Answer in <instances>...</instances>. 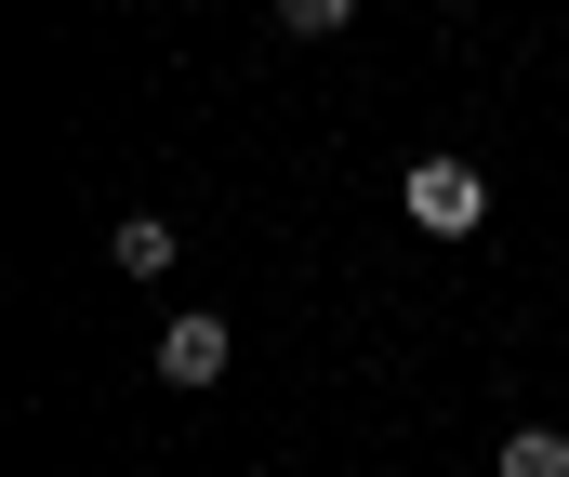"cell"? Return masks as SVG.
I'll return each mask as SVG.
<instances>
[{
    "label": "cell",
    "mask_w": 569,
    "mask_h": 477,
    "mask_svg": "<svg viewBox=\"0 0 569 477\" xmlns=\"http://www.w3.org/2000/svg\"><path fill=\"white\" fill-rule=\"evenodd\" d=\"M398 212H411L425 239H477V226H490V172H477V159H411Z\"/></svg>",
    "instance_id": "obj_1"
},
{
    "label": "cell",
    "mask_w": 569,
    "mask_h": 477,
    "mask_svg": "<svg viewBox=\"0 0 569 477\" xmlns=\"http://www.w3.org/2000/svg\"><path fill=\"white\" fill-rule=\"evenodd\" d=\"M226 358H239V331H226L212 306L159 318V385H172V398H199V385H226Z\"/></svg>",
    "instance_id": "obj_2"
},
{
    "label": "cell",
    "mask_w": 569,
    "mask_h": 477,
    "mask_svg": "<svg viewBox=\"0 0 569 477\" xmlns=\"http://www.w3.org/2000/svg\"><path fill=\"white\" fill-rule=\"evenodd\" d=\"M172 252H186L172 212H120V226H107V266H120V279H172Z\"/></svg>",
    "instance_id": "obj_3"
},
{
    "label": "cell",
    "mask_w": 569,
    "mask_h": 477,
    "mask_svg": "<svg viewBox=\"0 0 569 477\" xmlns=\"http://www.w3.org/2000/svg\"><path fill=\"white\" fill-rule=\"evenodd\" d=\"M503 477H569V438L557 425H503Z\"/></svg>",
    "instance_id": "obj_4"
},
{
    "label": "cell",
    "mask_w": 569,
    "mask_h": 477,
    "mask_svg": "<svg viewBox=\"0 0 569 477\" xmlns=\"http://www.w3.org/2000/svg\"><path fill=\"white\" fill-rule=\"evenodd\" d=\"M345 13H358V0H279V27H291V40H331Z\"/></svg>",
    "instance_id": "obj_5"
}]
</instances>
